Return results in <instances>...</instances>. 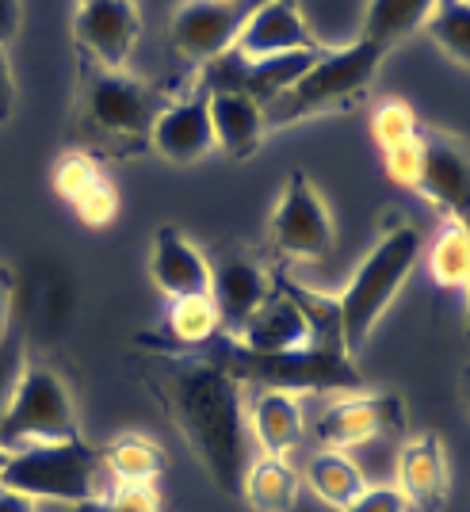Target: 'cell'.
Wrapping results in <instances>:
<instances>
[{"label": "cell", "mask_w": 470, "mask_h": 512, "mask_svg": "<svg viewBox=\"0 0 470 512\" xmlns=\"http://www.w3.org/2000/svg\"><path fill=\"white\" fill-rule=\"evenodd\" d=\"M142 35V12L134 0H81L73 16V39L96 69H123Z\"/></svg>", "instance_id": "obj_12"}, {"label": "cell", "mask_w": 470, "mask_h": 512, "mask_svg": "<svg viewBox=\"0 0 470 512\" xmlns=\"http://www.w3.org/2000/svg\"><path fill=\"white\" fill-rule=\"evenodd\" d=\"M73 512H165V505H161L157 486H119V490L73 505Z\"/></svg>", "instance_id": "obj_30"}, {"label": "cell", "mask_w": 470, "mask_h": 512, "mask_svg": "<svg viewBox=\"0 0 470 512\" xmlns=\"http://www.w3.org/2000/svg\"><path fill=\"white\" fill-rule=\"evenodd\" d=\"M4 490H16L31 501H62L81 505L107 493V470L100 451L85 440L65 444H31L8 455V467L0 474Z\"/></svg>", "instance_id": "obj_6"}, {"label": "cell", "mask_w": 470, "mask_h": 512, "mask_svg": "<svg viewBox=\"0 0 470 512\" xmlns=\"http://www.w3.org/2000/svg\"><path fill=\"white\" fill-rule=\"evenodd\" d=\"M398 490L421 512H440L448 505L451 467L444 440L436 432H421V436L406 440V448L398 455Z\"/></svg>", "instance_id": "obj_17"}, {"label": "cell", "mask_w": 470, "mask_h": 512, "mask_svg": "<svg viewBox=\"0 0 470 512\" xmlns=\"http://www.w3.org/2000/svg\"><path fill=\"white\" fill-rule=\"evenodd\" d=\"M237 341L257 348V352H287V348H302L306 344V325H302L299 306L283 295L279 283L276 291L268 295V302L245 321V329L237 333Z\"/></svg>", "instance_id": "obj_20"}, {"label": "cell", "mask_w": 470, "mask_h": 512, "mask_svg": "<svg viewBox=\"0 0 470 512\" xmlns=\"http://www.w3.org/2000/svg\"><path fill=\"white\" fill-rule=\"evenodd\" d=\"M100 459L107 478H115L119 486H153L165 474V455L146 436H119L100 451Z\"/></svg>", "instance_id": "obj_25"}, {"label": "cell", "mask_w": 470, "mask_h": 512, "mask_svg": "<svg viewBox=\"0 0 470 512\" xmlns=\"http://www.w3.org/2000/svg\"><path fill=\"white\" fill-rule=\"evenodd\" d=\"M276 283L283 287V295L299 306L302 325H306V344L321 348V352H341V356H348L344 325H341V302L321 295L314 287H302L299 279L291 276H276Z\"/></svg>", "instance_id": "obj_23"}, {"label": "cell", "mask_w": 470, "mask_h": 512, "mask_svg": "<svg viewBox=\"0 0 470 512\" xmlns=\"http://www.w3.org/2000/svg\"><path fill=\"white\" fill-rule=\"evenodd\" d=\"M23 371H27V356H23V337L20 333H8L0 341V421L16 398V386H20Z\"/></svg>", "instance_id": "obj_33"}, {"label": "cell", "mask_w": 470, "mask_h": 512, "mask_svg": "<svg viewBox=\"0 0 470 512\" xmlns=\"http://www.w3.org/2000/svg\"><path fill=\"white\" fill-rule=\"evenodd\" d=\"M417 134H421V123H417L413 107L402 104V100H386V104H379V111L371 115V138H375L379 153L394 150V146H402V142L417 138Z\"/></svg>", "instance_id": "obj_29"}, {"label": "cell", "mask_w": 470, "mask_h": 512, "mask_svg": "<svg viewBox=\"0 0 470 512\" xmlns=\"http://www.w3.org/2000/svg\"><path fill=\"white\" fill-rule=\"evenodd\" d=\"M413 505L406 501V493L398 486H367L348 509L341 512H409Z\"/></svg>", "instance_id": "obj_34"}, {"label": "cell", "mask_w": 470, "mask_h": 512, "mask_svg": "<svg viewBox=\"0 0 470 512\" xmlns=\"http://www.w3.org/2000/svg\"><path fill=\"white\" fill-rule=\"evenodd\" d=\"M421 234L398 222L390 226L375 249L360 260L352 283L344 287L341 302V325H344V344H348V356H356L367 344V337L375 333V325L390 310V302L398 299V291L406 287V279L413 276L417 260H421Z\"/></svg>", "instance_id": "obj_4"}, {"label": "cell", "mask_w": 470, "mask_h": 512, "mask_svg": "<svg viewBox=\"0 0 470 512\" xmlns=\"http://www.w3.org/2000/svg\"><path fill=\"white\" fill-rule=\"evenodd\" d=\"M383 58L386 50L371 39H356L352 46H337V50L325 46L318 62L310 65L283 96H276L264 107L268 130L291 127V123L314 119V115H333V111L360 107L364 96L371 92V81H375Z\"/></svg>", "instance_id": "obj_3"}, {"label": "cell", "mask_w": 470, "mask_h": 512, "mask_svg": "<svg viewBox=\"0 0 470 512\" xmlns=\"http://www.w3.org/2000/svg\"><path fill=\"white\" fill-rule=\"evenodd\" d=\"M276 291V283L257 264V256L249 253H226L218 264H211V299L222 318V333L237 337L245 329V321L257 314Z\"/></svg>", "instance_id": "obj_14"}, {"label": "cell", "mask_w": 470, "mask_h": 512, "mask_svg": "<svg viewBox=\"0 0 470 512\" xmlns=\"http://www.w3.org/2000/svg\"><path fill=\"white\" fill-rule=\"evenodd\" d=\"M150 150H157L172 165H195L214 150L211 111H207V92L199 88L188 100L169 104L150 134Z\"/></svg>", "instance_id": "obj_16"}, {"label": "cell", "mask_w": 470, "mask_h": 512, "mask_svg": "<svg viewBox=\"0 0 470 512\" xmlns=\"http://www.w3.org/2000/svg\"><path fill=\"white\" fill-rule=\"evenodd\" d=\"M20 0H0V50L16 39V31H20Z\"/></svg>", "instance_id": "obj_36"}, {"label": "cell", "mask_w": 470, "mask_h": 512, "mask_svg": "<svg viewBox=\"0 0 470 512\" xmlns=\"http://www.w3.org/2000/svg\"><path fill=\"white\" fill-rule=\"evenodd\" d=\"M234 50L245 62H260V58L295 54V50H321V43L310 35L299 0H257Z\"/></svg>", "instance_id": "obj_13"}, {"label": "cell", "mask_w": 470, "mask_h": 512, "mask_svg": "<svg viewBox=\"0 0 470 512\" xmlns=\"http://www.w3.org/2000/svg\"><path fill=\"white\" fill-rule=\"evenodd\" d=\"M69 207H73V214L85 222L88 230H104V226H111L119 218V192H115V184L104 176L81 199H73Z\"/></svg>", "instance_id": "obj_32"}, {"label": "cell", "mask_w": 470, "mask_h": 512, "mask_svg": "<svg viewBox=\"0 0 470 512\" xmlns=\"http://www.w3.org/2000/svg\"><path fill=\"white\" fill-rule=\"evenodd\" d=\"M169 100L146 81L130 77L127 69H92L85 81V130L96 142V150L130 157L150 150V134L157 115Z\"/></svg>", "instance_id": "obj_5"}, {"label": "cell", "mask_w": 470, "mask_h": 512, "mask_svg": "<svg viewBox=\"0 0 470 512\" xmlns=\"http://www.w3.org/2000/svg\"><path fill=\"white\" fill-rule=\"evenodd\" d=\"M96 180H104V172H100L92 153H65L62 161L54 165V192L62 195L65 203L81 199Z\"/></svg>", "instance_id": "obj_31"}, {"label": "cell", "mask_w": 470, "mask_h": 512, "mask_svg": "<svg viewBox=\"0 0 470 512\" xmlns=\"http://www.w3.org/2000/svg\"><path fill=\"white\" fill-rule=\"evenodd\" d=\"M249 428H253V444L264 455H287L302 444L306 421H302L299 394H283V390H260L253 409H249Z\"/></svg>", "instance_id": "obj_19"}, {"label": "cell", "mask_w": 470, "mask_h": 512, "mask_svg": "<svg viewBox=\"0 0 470 512\" xmlns=\"http://www.w3.org/2000/svg\"><path fill=\"white\" fill-rule=\"evenodd\" d=\"M222 333V318L211 295H192V299H176L169 306V329L161 337H142L153 352H192L199 344Z\"/></svg>", "instance_id": "obj_22"}, {"label": "cell", "mask_w": 470, "mask_h": 512, "mask_svg": "<svg viewBox=\"0 0 470 512\" xmlns=\"http://www.w3.org/2000/svg\"><path fill=\"white\" fill-rule=\"evenodd\" d=\"M8 455H12V451H4V448H0V474H4V467H8Z\"/></svg>", "instance_id": "obj_40"}, {"label": "cell", "mask_w": 470, "mask_h": 512, "mask_svg": "<svg viewBox=\"0 0 470 512\" xmlns=\"http://www.w3.org/2000/svg\"><path fill=\"white\" fill-rule=\"evenodd\" d=\"M12 291H16V287H12V272L0 264V341L12 333V329H8V325H12Z\"/></svg>", "instance_id": "obj_37"}, {"label": "cell", "mask_w": 470, "mask_h": 512, "mask_svg": "<svg viewBox=\"0 0 470 512\" xmlns=\"http://www.w3.org/2000/svg\"><path fill=\"white\" fill-rule=\"evenodd\" d=\"M463 398H467V409H470V367L463 371Z\"/></svg>", "instance_id": "obj_39"}, {"label": "cell", "mask_w": 470, "mask_h": 512, "mask_svg": "<svg viewBox=\"0 0 470 512\" xmlns=\"http://www.w3.org/2000/svg\"><path fill=\"white\" fill-rule=\"evenodd\" d=\"M337 241L333 214L310 176L295 169L287 176V188L279 195L276 211L268 218V245L279 260H321Z\"/></svg>", "instance_id": "obj_8"}, {"label": "cell", "mask_w": 470, "mask_h": 512, "mask_svg": "<svg viewBox=\"0 0 470 512\" xmlns=\"http://www.w3.org/2000/svg\"><path fill=\"white\" fill-rule=\"evenodd\" d=\"M428 276L444 291H470V237L455 222H444V230L432 241Z\"/></svg>", "instance_id": "obj_27"}, {"label": "cell", "mask_w": 470, "mask_h": 512, "mask_svg": "<svg viewBox=\"0 0 470 512\" xmlns=\"http://www.w3.org/2000/svg\"><path fill=\"white\" fill-rule=\"evenodd\" d=\"M302 478L295 467L279 455H260L249 463L245 478H241V493L237 501H245L253 512H291L299 501Z\"/></svg>", "instance_id": "obj_21"}, {"label": "cell", "mask_w": 470, "mask_h": 512, "mask_svg": "<svg viewBox=\"0 0 470 512\" xmlns=\"http://www.w3.org/2000/svg\"><path fill=\"white\" fill-rule=\"evenodd\" d=\"M257 0H184L172 16L169 43L192 65H211L226 50H234L241 27Z\"/></svg>", "instance_id": "obj_10"}, {"label": "cell", "mask_w": 470, "mask_h": 512, "mask_svg": "<svg viewBox=\"0 0 470 512\" xmlns=\"http://www.w3.org/2000/svg\"><path fill=\"white\" fill-rule=\"evenodd\" d=\"M436 4L440 0H367L360 39H371L390 54L402 39L425 27V20L436 12Z\"/></svg>", "instance_id": "obj_24"}, {"label": "cell", "mask_w": 470, "mask_h": 512, "mask_svg": "<svg viewBox=\"0 0 470 512\" xmlns=\"http://www.w3.org/2000/svg\"><path fill=\"white\" fill-rule=\"evenodd\" d=\"M413 192L425 195L436 207H444L448 222H455L470 237V142L444 134V130H421V169L413 180Z\"/></svg>", "instance_id": "obj_9"}, {"label": "cell", "mask_w": 470, "mask_h": 512, "mask_svg": "<svg viewBox=\"0 0 470 512\" xmlns=\"http://www.w3.org/2000/svg\"><path fill=\"white\" fill-rule=\"evenodd\" d=\"M142 383L207 470L214 490L237 497L245 470L257 459L241 383L192 352H150L142 363Z\"/></svg>", "instance_id": "obj_1"}, {"label": "cell", "mask_w": 470, "mask_h": 512, "mask_svg": "<svg viewBox=\"0 0 470 512\" xmlns=\"http://www.w3.org/2000/svg\"><path fill=\"white\" fill-rule=\"evenodd\" d=\"M150 279L165 299H192L211 295V260L195 249L176 226H161L153 234L150 249Z\"/></svg>", "instance_id": "obj_15"}, {"label": "cell", "mask_w": 470, "mask_h": 512, "mask_svg": "<svg viewBox=\"0 0 470 512\" xmlns=\"http://www.w3.org/2000/svg\"><path fill=\"white\" fill-rule=\"evenodd\" d=\"M81 440V421L69 398V386L43 363H27L16 398L0 421V448L20 451L31 444Z\"/></svg>", "instance_id": "obj_7"}, {"label": "cell", "mask_w": 470, "mask_h": 512, "mask_svg": "<svg viewBox=\"0 0 470 512\" xmlns=\"http://www.w3.org/2000/svg\"><path fill=\"white\" fill-rule=\"evenodd\" d=\"M192 356H203L218 371H226L234 383L257 386V390H283V394H325V390H364V375L341 352L321 348H287V352H257L237 337L218 333L207 344L192 348Z\"/></svg>", "instance_id": "obj_2"}, {"label": "cell", "mask_w": 470, "mask_h": 512, "mask_svg": "<svg viewBox=\"0 0 470 512\" xmlns=\"http://www.w3.org/2000/svg\"><path fill=\"white\" fill-rule=\"evenodd\" d=\"M16 115V81H12V65L0 54V127L12 123Z\"/></svg>", "instance_id": "obj_35"}, {"label": "cell", "mask_w": 470, "mask_h": 512, "mask_svg": "<svg viewBox=\"0 0 470 512\" xmlns=\"http://www.w3.org/2000/svg\"><path fill=\"white\" fill-rule=\"evenodd\" d=\"M207 111H211L214 150H222L234 161H249L260 150V142L268 134V119L257 100H249L241 92H211Z\"/></svg>", "instance_id": "obj_18"}, {"label": "cell", "mask_w": 470, "mask_h": 512, "mask_svg": "<svg viewBox=\"0 0 470 512\" xmlns=\"http://www.w3.org/2000/svg\"><path fill=\"white\" fill-rule=\"evenodd\" d=\"M0 512H39V501H31V497H23V493L0 486Z\"/></svg>", "instance_id": "obj_38"}, {"label": "cell", "mask_w": 470, "mask_h": 512, "mask_svg": "<svg viewBox=\"0 0 470 512\" xmlns=\"http://www.w3.org/2000/svg\"><path fill=\"white\" fill-rule=\"evenodd\" d=\"M428 39L448 50L459 65H470V0H440L425 20Z\"/></svg>", "instance_id": "obj_28"}, {"label": "cell", "mask_w": 470, "mask_h": 512, "mask_svg": "<svg viewBox=\"0 0 470 512\" xmlns=\"http://www.w3.org/2000/svg\"><path fill=\"white\" fill-rule=\"evenodd\" d=\"M306 482H310V490L318 493L325 505H333V509H348L360 493L367 490V478L364 470L356 467L344 451H318L310 463H306Z\"/></svg>", "instance_id": "obj_26"}, {"label": "cell", "mask_w": 470, "mask_h": 512, "mask_svg": "<svg viewBox=\"0 0 470 512\" xmlns=\"http://www.w3.org/2000/svg\"><path fill=\"white\" fill-rule=\"evenodd\" d=\"M409 428L402 394H352L337 406H329L318 421V440L329 451H352L371 444L375 436H402Z\"/></svg>", "instance_id": "obj_11"}]
</instances>
